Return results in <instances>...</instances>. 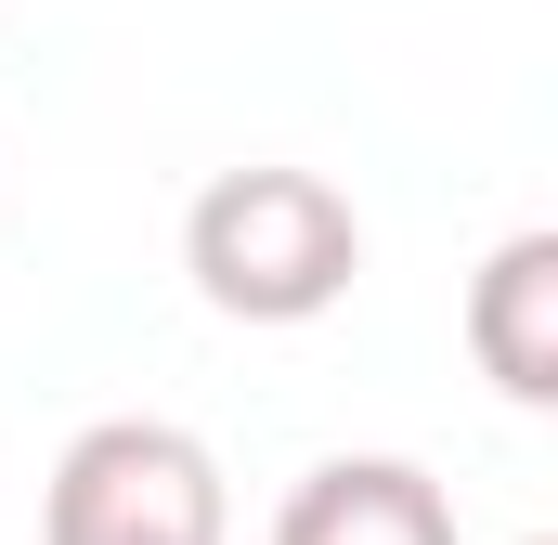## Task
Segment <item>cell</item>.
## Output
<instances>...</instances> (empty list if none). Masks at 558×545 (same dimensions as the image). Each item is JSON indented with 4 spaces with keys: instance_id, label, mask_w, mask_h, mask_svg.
Masks as SVG:
<instances>
[{
    "instance_id": "cell-1",
    "label": "cell",
    "mask_w": 558,
    "mask_h": 545,
    "mask_svg": "<svg viewBox=\"0 0 558 545\" xmlns=\"http://www.w3.org/2000/svg\"><path fill=\"white\" fill-rule=\"evenodd\" d=\"M182 272L221 325H312V312L351 299L364 221L325 169H221L182 208Z\"/></svg>"
},
{
    "instance_id": "cell-2",
    "label": "cell",
    "mask_w": 558,
    "mask_h": 545,
    "mask_svg": "<svg viewBox=\"0 0 558 545\" xmlns=\"http://www.w3.org/2000/svg\"><path fill=\"white\" fill-rule=\"evenodd\" d=\"M39 545H234L221 455L169 415H92L39 481Z\"/></svg>"
},
{
    "instance_id": "cell-3",
    "label": "cell",
    "mask_w": 558,
    "mask_h": 545,
    "mask_svg": "<svg viewBox=\"0 0 558 545\" xmlns=\"http://www.w3.org/2000/svg\"><path fill=\"white\" fill-rule=\"evenodd\" d=\"M274 545H454V494L416 455H325L274 507Z\"/></svg>"
},
{
    "instance_id": "cell-4",
    "label": "cell",
    "mask_w": 558,
    "mask_h": 545,
    "mask_svg": "<svg viewBox=\"0 0 558 545\" xmlns=\"http://www.w3.org/2000/svg\"><path fill=\"white\" fill-rule=\"evenodd\" d=\"M468 351H481V377L507 390L520 415L558 403V234H507L494 261L468 272Z\"/></svg>"
},
{
    "instance_id": "cell-5",
    "label": "cell",
    "mask_w": 558,
    "mask_h": 545,
    "mask_svg": "<svg viewBox=\"0 0 558 545\" xmlns=\"http://www.w3.org/2000/svg\"><path fill=\"white\" fill-rule=\"evenodd\" d=\"M533 545H546V533H533Z\"/></svg>"
}]
</instances>
